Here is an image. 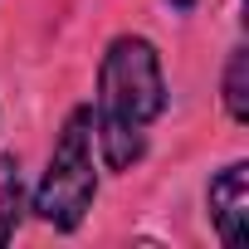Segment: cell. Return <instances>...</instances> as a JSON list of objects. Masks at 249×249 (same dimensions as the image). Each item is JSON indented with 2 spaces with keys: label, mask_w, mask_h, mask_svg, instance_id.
Returning <instances> with one entry per match:
<instances>
[{
  "label": "cell",
  "mask_w": 249,
  "mask_h": 249,
  "mask_svg": "<svg viewBox=\"0 0 249 249\" xmlns=\"http://www.w3.org/2000/svg\"><path fill=\"white\" fill-rule=\"evenodd\" d=\"M98 200V147H93V107L78 103L64 127L54 137V152H49V166L35 186V215L59 230V234H73L88 210Z\"/></svg>",
  "instance_id": "7a4b0ae2"
},
{
  "label": "cell",
  "mask_w": 249,
  "mask_h": 249,
  "mask_svg": "<svg viewBox=\"0 0 249 249\" xmlns=\"http://www.w3.org/2000/svg\"><path fill=\"white\" fill-rule=\"evenodd\" d=\"M25 220V176H20V157L0 152V244H10L15 230Z\"/></svg>",
  "instance_id": "5b68a950"
},
{
  "label": "cell",
  "mask_w": 249,
  "mask_h": 249,
  "mask_svg": "<svg viewBox=\"0 0 249 249\" xmlns=\"http://www.w3.org/2000/svg\"><path fill=\"white\" fill-rule=\"evenodd\" d=\"M205 215L225 249H244V239H249V161H230L210 176Z\"/></svg>",
  "instance_id": "3957f363"
},
{
  "label": "cell",
  "mask_w": 249,
  "mask_h": 249,
  "mask_svg": "<svg viewBox=\"0 0 249 249\" xmlns=\"http://www.w3.org/2000/svg\"><path fill=\"white\" fill-rule=\"evenodd\" d=\"M171 10H196V0H171Z\"/></svg>",
  "instance_id": "8992f818"
},
{
  "label": "cell",
  "mask_w": 249,
  "mask_h": 249,
  "mask_svg": "<svg viewBox=\"0 0 249 249\" xmlns=\"http://www.w3.org/2000/svg\"><path fill=\"white\" fill-rule=\"evenodd\" d=\"M93 147L107 171H132L147 157V127L166 112V69L147 35H117L98 59Z\"/></svg>",
  "instance_id": "6da1fadb"
},
{
  "label": "cell",
  "mask_w": 249,
  "mask_h": 249,
  "mask_svg": "<svg viewBox=\"0 0 249 249\" xmlns=\"http://www.w3.org/2000/svg\"><path fill=\"white\" fill-rule=\"evenodd\" d=\"M220 103H225V117L234 127L249 122V49L234 44L230 59H225V73H220Z\"/></svg>",
  "instance_id": "277c9868"
}]
</instances>
